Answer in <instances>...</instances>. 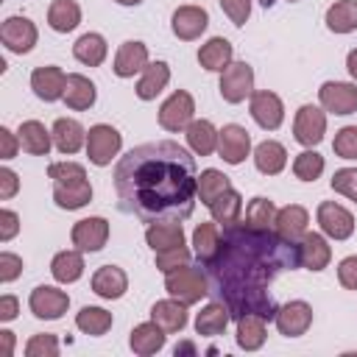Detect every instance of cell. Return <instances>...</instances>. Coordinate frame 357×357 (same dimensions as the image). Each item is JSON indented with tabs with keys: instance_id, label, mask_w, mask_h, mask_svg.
<instances>
[{
	"instance_id": "obj_2",
	"label": "cell",
	"mask_w": 357,
	"mask_h": 357,
	"mask_svg": "<svg viewBox=\"0 0 357 357\" xmlns=\"http://www.w3.org/2000/svg\"><path fill=\"white\" fill-rule=\"evenodd\" d=\"M114 192L120 209L148 226L165 220L181 223L195 209V159L173 139L137 145L114 165Z\"/></svg>"
},
{
	"instance_id": "obj_28",
	"label": "cell",
	"mask_w": 357,
	"mask_h": 357,
	"mask_svg": "<svg viewBox=\"0 0 357 357\" xmlns=\"http://www.w3.org/2000/svg\"><path fill=\"white\" fill-rule=\"evenodd\" d=\"M165 337H167V332H165L159 324L145 321V324H137V326L131 329L128 343H131L134 354H139V357H151V354H156V351L165 346Z\"/></svg>"
},
{
	"instance_id": "obj_31",
	"label": "cell",
	"mask_w": 357,
	"mask_h": 357,
	"mask_svg": "<svg viewBox=\"0 0 357 357\" xmlns=\"http://www.w3.org/2000/svg\"><path fill=\"white\" fill-rule=\"evenodd\" d=\"M184 137L195 156H209L218 151V128L209 120H192L184 128Z\"/></svg>"
},
{
	"instance_id": "obj_21",
	"label": "cell",
	"mask_w": 357,
	"mask_h": 357,
	"mask_svg": "<svg viewBox=\"0 0 357 357\" xmlns=\"http://www.w3.org/2000/svg\"><path fill=\"white\" fill-rule=\"evenodd\" d=\"M126 290H128V276H126L123 268H117V265H100L92 273V293H98L100 298L114 301V298H123Z\"/></svg>"
},
{
	"instance_id": "obj_56",
	"label": "cell",
	"mask_w": 357,
	"mask_h": 357,
	"mask_svg": "<svg viewBox=\"0 0 357 357\" xmlns=\"http://www.w3.org/2000/svg\"><path fill=\"white\" fill-rule=\"evenodd\" d=\"M17 312H20V301H17V296H11V293L0 296V321L8 324V321L17 318Z\"/></svg>"
},
{
	"instance_id": "obj_35",
	"label": "cell",
	"mask_w": 357,
	"mask_h": 357,
	"mask_svg": "<svg viewBox=\"0 0 357 357\" xmlns=\"http://www.w3.org/2000/svg\"><path fill=\"white\" fill-rule=\"evenodd\" d=\"M209 212H212V220L220 223V226H231L237 220H243V195L229 187L223 195H218L212 204H209Z\"/></svg>"
},
{
	"instance_id": "obj_40",
	"label": "cell",
	"mask_w": 357,
	"mask_h": 357,
	"mask_svg": "<svg viewBox=\"0 0 357 357\" xmlns=\"http://www.w3.org/2000/svg\"><path fill=\"white\" fill-rule=\"evenodd\" d=\"M53 201L59 209H81L92 201V184L78 181V184H53Z\"/></svg>"
},
{
	"instance_id": "obj_20",
	"label": "cell",
	"mask_w": 357,
	"mask_h": 357,
	"mask_svg": "<svg viewBox=\"0 0 357 357\" xmlns=\"http://www.w3.org/2000/svg\"><path fill=\"white\" fill-rule=\"evenodd\" d=\"M307 223H310V212L301 206V204H287L276 212V220H273V231L279 237H284L287 243H298L307 231Z\"/></svg>"
},
{
	"instance_id": "obj_18",
	"label": "cell",
	"mask_w": 357,
	"mask_h": 357,
	"mask_svg": "<svg viewBox=\"0 0 357 357\" xmlns=\"http://www.w3.org/2000/svg\"><path fill=\"white\" fill-rule=\"evenodd\" d=\"M296 245H298V268H307V271H315L318 273L332 259V248L326 243V234L304 231V237Z\"/></svg>"
},
{
	"instance_id": "obj_57",
	"label": "cell",
	"mask_w": 357,
	"mask_h": 357,
	"mask_svg": "<svg viewBox=\"0 0 357 357\" xmlns=\"http://www.w3.org/2000/svg\"><path fill=\"white\" fill-rule=\"evenodd\" d=\"M0 337H3V351H6V357H11V354H14V332L3 329Z\"/></svg>"
},
{
	"instance_id": "obj_32",
	"label": "cell",
	"mask_w": 357,
	"mask_h": 357,
	"mask_svg": "<svg viewBox=\"0 0 357 357\" xmlns=\"http://www.w3.org/2000/svg\"><path fill=\"white\" fill-rule=\"evenodd\" d=\"M254 165H257V170L265 173V176L282 173L284 165H287V151H284V145L276 142V139L259 142V145L254 148Z\"/></svg>"
},
{
	"instance_id": "obj_25",
	"label": "cell",
	"mask_w": 357,
	"mask_h": 357,
	"mask_svg": "<svg viewBox=\"0 0 357 357\" xmlns=\"http://www.w3.org/2000/svg\"><path fill=\"white\" fill-rule=\"evenodd\" d=\"M151 321L159 324L167 335L173 332H181L187 326V304H181L178 298H165V301H156L151 307Z\"/></svg>"
},
{
	"instance_id": "obj_42",
	"label": "cell",
	"mask_w": 357,
	"mask_h": 357,
	"mask_svg": "<svg viewBox=\"0 0 357 357\" xmlns=\"http://www.w3.org/2000/svg\"><path fill=\"white\" fill-rule=\"evenodd\" d=\"M229 187H231L229 176L220 173V170H215V167H206V170H201V176H198V198H201V204H206V206H209L218 195H223Z\"/></svg>"
},
{
	"instance_id": "obj_48",
	"label": "cell",
	"mask_w": 357,
	"mask_h": 357,
	"mask_svg": "<svg viewBox=\"0 0 357 357\" xmlns=\"http://www.w3.org/2000/svg\"><path fill=\"white\" fill-rule=\"evenodd\" d=\"M25 354L28 357H56L59 354V340L50 332H39L31 335V340L25 343Z\"/></svg>"
},
{
	"instance_id": "obj_8",
	"label": "cell",
	"mask_w": 357,
	"mask_h": 357,
	"mask_svg": "<svg viewBox=\"0 0 357 357\" xmlns=\"http://www.w3.org/2000/svg\"><path fill=\"white\" fill-rule=\"evenodd\" d=\"M318 226L326 237L332 240H349L354 234V215L343 206V204H335V201H321L318 204Z\"/></svg>"
},
{
	"instance_id": "obj_43",
	"label": "cell",
	"mask_w": 357,
	"mask_h": 357,
	"mask_svg": "<svg viewBox=\"0 0 357 357\" xmlns=\"http://www.w3.org/2000/svg\"><path fill=\"white\" fill-rule=\"evenodd\" d=\"M276 204L271 201V198H265V195H257V198H251L248 201V206H245V223L248 226H254V229H273V220H276Z\"/></svg>"
},
{
	"instance_id": "obj_59",
	"label": "cell",
	"mask_w": 357,
	"mask_h": 357,
	"mask_svg": "<svg viewBox=\"0 0 357 357\" xmlns=\"http://www.w3.org/2000/svg\"><path fill=\"white\" fill-rule=\"evenodd\" d=\"M173 351H176V357H178V354H195V346H192V343H178Z\"/></svg>"
},
{
	"instance_id": "obj_44",
	"label": "cell",
	"mask_w": 357,
	"mask_h": 357,
	"mask_svg": "<svg viewBox=\"0 0 357 357\" xmlns=\"http://www.w3.org/2000/svg\"><path fill=\"white\" fill-rule=\"evenodd\" d=\"M321 173H324V156L318 151L307 148L293 159V176L298 181H315L321 178Z\"/></svg>"
},
{
	"instance_id": "obj_22",
	"label": "cell",
	"mask_w": 357,
	"mask_h": 357,
	"mask_svg": "<svg viewBox=\"0 0 357 357\" xmlns=\"http://www.w3.org/2000/svg\"><path fill=\"white\" fill-rule=\"evenodd\" d=\"M50 131H53V145H56V151L64 153V156L78 153V151L86 145V131H84V126H81L78 120H73V117H59Z\"/></svg>"
},
{
	"instance_id": "obj_58",
	"label": "cell",
	"mask_w": 357,
	"mask_h": 357,
	"mask_svg": "<svg viewBox=\"0 0 357 357\" xmlns=\"http://www.w3.org/2000/svg\"><path fill=\"white\" fill-rule=\"evenodd\" d=\"M346 70H349V75L357 81V47L349 50V56H346Z\"/></svg>"
},
{
	"instance_id": "obj_51",
	"label": "cell",
	"mask_w": 357,
	"mask_h": 357,
	"mask_svg": "<svg viewBox=\"0 0 357 357\" xmlns=\"http://www.w3.org/2000/svg\"><path fill=\"white\" fill-rule=\"evenodd\" d=\"M22 273V257L11 254V251H0V282L8 284Z\"/></svg>"
},
{
	"instance_id": "obj_13",
	"label": "cell",
	"mask_w": 357,
	"mask_h": 357,
	"mask_svg": "<svg viewBox=\"0 0 357 357\" xmlns=\"http://www.w3.org/2000/svg\"><path fill=\"white\" fill-rule=\"evenodd\" d=\"M273 321H276L279 335H284V337H301L312 326V307L307 301H301V298L287 301V304H282L276 310V318Z\"/></svg>"
},
{
	"instance_id": "obj_50",
	"label": "cell",
	"mask_w": 357,
	"mask_h": 357,
	"mask_svg": "<svg viewBox=\"0 0 357 357\" xmlns=\"http://www.w3.org/2000/svg\"><path fill=\"white\" fill-rule=\"evenodd\" d=\"M218 3H220L223 14H226L237 28L248 22V17H251V0H218Z\"/></svg>"
},
{
	"instance_id": "obj_34",
	"label": "cell",
	"mask_w": 357,
	"mask_h": 357,
	"mask_svg": "<svg viewBox=\"0 0 357 357\" xmlns=\"http://www.w3.org/2000/svg\"><path fill=\"white\" fill-rule=\"evenodd\" d=\"M81 254H84V251H78V248H73V251H59V254L53 257V262H50L53 279L61 282V284L78 282V279L84 276V268H86Z\"/></svg>"
},
{
	"instance_id": "obj_26",
	"label": "cell",
	"mask_w": 357,
	"mask_h": 357,
	"mask_svg": "<svg viewBox=\"0 0 357 357\" xmlns=\"http://www.w3.org/2000/svg\"><path fill=\"white\" fill-rule=\"evenodd\" d=\"M170 81V64L167 61H148V67L139 73L137 81V98L139 100H153Z\"/></svg>"
},
{
	"instance_id": "obj_10",
	"label": "cell",
	"mask_w": 357,
	"mask_h": 357,
	"mask_svg": "<svg viewBox=\"0 0 357 357\" xmlns=\"http://www.w3.org/2000/svg\"><path fill=\"white\" fill-rule=\"evenodd\" d=\"M321 109L329 114H354L357 112V84L324 81L318 89Z\"/></svg>"
},
{
	"instance_id": "obj_23",
	"label": "cell",
	"mask_w": 357,
	"mask_h": 357,
	"mask_svg": "<svg viewBox=\"0 0 357 357\" xmlns=\"http://www.w3.org/2000/svg\"><path fill=\"white\" fill-rule=\"evenodd\" d=\"M231 56H234V47L223 36H212L198 47V64L209 73H223L231 64Z\"/></svg>"
},
{
	"instance_id": "obj_46",
	"label": "cell",
	"mask_w": 357,
	"mask_h": 357,
	"mask_svg": "<svg viewBox=\"0 0 357 357\" xmlns=\"http://www.w3.org/2000/svg\"><path fill=\"white\" fill-rule=\"evenodd\" d=\"M184 265H190V251H187V245H176V248L156 251V271L170 273V271L184 268Z\"/></svg>"
},
{
	"instance_id": "obj_16",
	"label": "cell",
	"mask_w": 357,
	"mask_h": 357,
	"mask_svg": "<svg viewBox=\"0 0 357 357\" xmlns=\"http://www.w3.org/2000/svg\"><path fill=\"white\" fill-rule=\"evenodd\" d=\"M206 25H209V14L201 6H178L170 17V28L181 42L198 39L206 31Z\"/></svg>"
},
{
	"instance_id": "obj_45",
	"label": "cell",
	"mask_w": 357,
	"mask_h": 357,
	"mask_svg": "<svg viewBox=\"0 0 357 357\" xmlns=\"http://www.w3.org/2000/svg\"><path fill=\"white\" fill-rule=\"evenodd\" d=\"M47 178H53V184H78L86 181V170L78 162H53L47 167Z\"/></svg>"
},
{
	"instance_id": "obj_7",
	"label": "cell",
	"mask_w": 357,
	"mask_h": 357,
	"mask_svg": "<svg viewBox=\"0 0 357 357\" xmlns=\"http://www.w3.org/2000/svg\"><path fill=\"white\" fill-rule=\"evenodd\" d=\"M326 134V112L312 106V103H304L296 117H293V137L298 145L304 148H315Z\"/></svg>"
},
{
	"instance_id": "obj_37",
	"label": "cell",
	"mask_w": 357,
	"mask_h": 357,
	"mask_svg": "<svg viewBox=\"0 0 357 357\" xmlns=\"http://www.w3.org/2000/svg\"><path fill=\"white\" fill-rule=\"evenodd\" d=\"M192 245H195V257L201 265H206L218 248H220V223L209 220V223H198L192 231Z\"/></svg>"
},
{
	"instance_id": "obj_24",
	"label": "cell",
	"mask_w": 357,
	"mask_h": 357,
	"mask_svg": "<svg viewBox=\"0 0 357 357\" xmlns=\"http://www.w3.org/2000/svg\"><path fill=\"white\" fill-rule=\"evenodd\" d=\"M17 137H20V145H22L25 153H31V156H47V153H50L53 131H47L39 120H25V123H20Z\"/></svg>"
},
{
	"instance_id": "obj_19",
	"label": "cell",
	"mask_w": 357,
	"mask_h": 357,
	"mask_svg": "<svg viewBox=\"0 0 357 357\" xmlns=\"http://www.w3.org/2000/svg\"><path fill=\"white\" fill-rule=\"evenodd\" d=\"M148 67V45L145 42H137V39H128L117 47V56H114V75L117 78H134L137 73H142Z\"/></svg>"
},
{
	"instance_id": "obj_3",
	"label": "cell",
	"mask_w": 357,
	"mask_h": 357,
	"mask_svg": "<svg viewBox=\"0 0 357 357\" xmlns=\"http://www.w3.org/2000/svg\"><path fill=\"white\" fill-rule=\"evenodd\" d=\"M165 290L167 296L178 298L181 304H198L204 296H209V276L201 271V268H192V265H184V268H176L170 273H165Z\"/></svg>"
},
{
	"instance_id": "obj_15",
	"label": "cell",
	"mask_w": 357,
	"mask_h": 357,
	"mask_svg": "<svg viewBox=\"0 0 357 357\" xmlns=\"http://www.w3.org/2000/svg\"><path fill=\"white\" fill-rule=\"evenodd\" d=\"M70 240H73V245L78 248V251H100L103 245H106V240H109V220L106 218H84V220H78L75 226H73V231H70Z\"/></svg>"
},
{
	"instance_id": "obj_29",
	"label": "cell",
	"mask_w": 357,
	"mask_h": 357,
	"mask_svg": "<svg viewBox=\"0 0 357 357\" xmlns=\"http://www.w3.org/2000/svg\"><path fill=\"white\" fill-rule=\"evenodd\" d=\"M229 321H231V315H229L226 304H223V301H209V304L195 315V332H198L201 337H218V335L226 332Z\"/></svg>"
},
{
	"instance_id": "obj_27",
	"label": "cell",
	"mask_w": 357,
	"mask_h": 357,
	"mask_svg": "<svg viewBox=\"0 0 357 357\" xmlns=\"http://www.w3.org/2000/svg\"><path fill=\"white\" fill-rule=\"evenodd\" d=\"M95 98H98V89L86 75H81V73H70L67 75V86H64V98L61 100L73 112H84V109L95 106Z\"/></svg>"
},
{
	"instance_id": "obj_14",
	"label": "cell",
	"mask_w": 357,
	"mask_h": 357,
	"mask_svg": "<svg viewBox=\"0 0 357 357\" xmlns=\"http://www.w3.org/2000/svg\"><path fill=\"white\" fill-rule=\"evenodd\" d=\"M218 153L226 165H240L251 153V134L237 123L223 126L218 131Z\"/></svg>"
},
{
	"instance_id": "obj_17",
	"label": "cell",
	"mask_w": 357,
	"mask_h": 357,
	"mask_svg": "<svg viewBox=\"0 0 357 357\" xmlns=\"http://www.w3.org/2000/svg\"><path fill=\"white\" fill-rule=\"evenodd\" d=\"M64 86H67V73L61 67H56V64L36 67L31 73V89L45 103H53V100L64 98Z\"/></svg>"
},
{
	"instance_id": "obj_12",
	"label": "cell",
	"mask_w": 357,
	"mask_h": 357,
	"mask_svg": "<svg viewBox=\"0 0 357 357\" xmlns=\"http://www.w3.org/2000/svg\"><path fill=\"white\" fill-rule=\"evenodd\" d=\"M39 39V31L36 25L28 20V17H8L3 25H0V42L11 50V53H31L33 45Z\"/></svg>"
},
{
	"instance_id": "obj_4",
	"label": "cell",
	"mask_w": 357,
	"mask_h": 357,
	"mask_svg": "<svg viewBox=\"0 0 357 357\" xmlns=\"http://www.w3.org/2000/svg\"><path fill=\"white\" fill-rule=\"evenodd\" d=\"M120 148H123V134L114 126L98 123L86 131V156L92 165H98V167L112 165V159L120 153Z\"/></svg>"
},
{
	"instance_id": "obj_55",
	"label": "cell",
	"mask_w": 357,
	"mask_h": 357,
	"mask_svg": "<svg viewBox=\"0 0 357 357\" xmlns=\"http://www.w3.org/2000/svg\"><path fill=\"white\" fill-rule=\"evenodd\" d=\"M17 148H22L20 145V137L11 131V128H0V156L3 159H14L17 156Z\"/></svg>"
},
{
	"instance_id": "obj_11",
	"label": "cell",
	"mask_w": 357,
	"mask_h": 357,
	"mask_svg": "<svg viewBox=\"0 0 357 357\" xmlns=\"http://www.w3.org/2000/svg\"><path fill=\"white\" fill-rule=\"evenodd\" d=\"M248 109H251V117L257 120V126L265 128V131H276V128L282 126V120H284V103H282V98H279L276 92H271V89H257V92H251Z\"/></svg>"
},
{
	"instance_id": "obj_52",
	"label": "cell",
	"mask_w": 357,
	"mask_h": 357,
	"mask_svg": "<svg viewBox=\"0 0 357 357\" xmlns=\"http://www.w3.org/2000/svg\"><path fill=\"white\" fill-rule=\"evenodd\" d=\"M337 282L346 290H357V254L340 259V265H337Z\"/></svg>"
},
{
	"instance_id": "obj_54",
	"label": "cell",
	"mask_w": 357,
	"mask_h": 357,
	"mask_svg": "<svg viewBox=\"0 0 357 357\" xmlns=\"http://www.w3.org/2000/svg\"><path fill=\"white\" fill-rule=\"evenodd\" d=\"M17 190H20V178H17V173H14L11 167H0V198L8 201V198L17 195Z\"/></svg>"
},
{
	"instance_id": "obj_36",
	"label": "cell",
	"mask_w": 357,
	"mask_h": 357,
	"mask_svg": "<svg viewBox=\"0 0 357 357\" xmlns=\"http://www.w3.org/2000/svg\"><path fill=\"white\" fill-rule=\"evenodd\" d=\"M81 22V6L75 0H53L47 8V25L56 33H70Z\"/></svg>"
},
{
	"instance_id": "obj_53",
	"label": "cell",
	"mask_w": 357,
	"mask_h": 357,
	"mask_svg": "<svg viewBox=\"0 0 357 357\" xmlns=\"http://www.w3.org/2000/svg\"><path fill=\"white\" fill-rule=\"evenodd\" d=\"M20 231V215L14 209H0V243H8Z\"/></svg>"
},
{
	"instance_id": "obj_47",
	"label": "cell",
	"mask_w": 357,
	"mask_h": 357,
	"mask_svg": "<svg viewBox=\"0 0 357 357\" xmlns=\"http://www.w3.org/2000/svg\"><path fill=\"white\" fill-rule=\"evenodd\" d=\"M332 151L340 159H357V126H343L332 139Z\"/></svg>"
},
{
	"instance_id": "obj_39",
	"label": "cell",
	"mask_w": 357,
	"mask_h": 357,
	"mask_svg": "<svg viewBox=\"0 0 357 357\" xmlns=\"http://www.w3.org/2000/svg\"><path fill=\"white\" fill-rule=\"evenodd\" d=\"M326 28L332 33H351L357 31V0H337L326 8Z\"/></svg>"
},
{
	"instance_id": "obj_38",
	"label": "cell",
	"mask_w": 357,
	"mask_h": 357,
	"mask_svg": "<svg viewBox=\"0 0 357 357\" xmlns=\"http://www.w3.org/2000/svg\"><path fill=\"white\" fill-rule=\"evenodd\" d=\"M265 324L268 321L262 315H243V318H237V346L245 349V351L262 349L265 335H268Z\"/></svg>"
},
{
	"instance_id": "obj_41",
	"label": "cell",
	"mask_w": 357,
	"mask_h": 357,
	"mask_svg": "<svg viewBox=\"0 0 357 357\" xmlns=\"http://www.w3.org/2000/svg\"><path fill=\"white\" fill-rule=\"evenodd\" d=\"M75 326L84 335L100 337V335H106L112 329V312L103 310V307H81V312L75 315Z\"/></svg>"
},
{
	"instance_id": "obj_62",
	"label": "cell",
	"mask_w": 357,
	"mask_h": 357,
	"mask_svg": "<svg viewBox=\"0 0 357 357\" xmlns=\"http://www.w3.org/2000/svg\"><path fill=\"white\" fill-rule=\"evenodd\" d=\"M287 3H296V0H287Z\"/></svg>"
},
{
	"instance_id": "obj_61",
	"label": "cell",
	"mask_w": 357,
	"mask_h": 357,
	"mask_svg": "<svg viewBox=\"0 0 357 357\" xmlns=\"http://www.w3.org/2000/svg\"><path fill=\"white\" fill-rule=\"evenodd\" d=\"M259 3H262L265 8H268V6H273V0H259Z\"/></svg>"
},
{
	"instance_id": "obj_60",
	"label": "cell",
	"mask_w": 357,
	"mask_h": 357,
	"mask_svg": "<svg viewBox=\"0 0 357 357\" xmlns=\"http://www.w3.org/2000/svg\"><path fill=\"white\" fill-rule=\"evenodd\" d=\"M114 3H120V6H139L142 0H114Z\"/></svg>"
},
{
	"instance_id": "obj_49",
	"label": "cell",
	"mask_w": 357,
	"mask_h": 357,
	"mask_svg": "<svg viewBox=\"0 0 357 357\" xmlns=\"http://www.w3.org/2000/svg\"><path fill=\"white\" fill-rule=\"evenodd\" d=\"M332 190L357 204V167H340V170H335Z\"/></svg>"
},
{
	"instance_id": "obj_9",
	"label": "cell",
	"mask_w": 357,
	"mask_h": 357,
	"mask_svg": "<svg viewBox=\"0 0 357 357\" xmlns=\"http://www.w3.org/2000/svg\"><path fill=\"white\" fill-rule=\"evenodd\" d=\"M28 307H31V312H33L36 318H42V321H56V318H61V315L67 312L70 296H67L64 290L53 287V284H39V287L31 290Z\"/></svg>"
},
{
	"instance_id": "obj_33",
	"label": "cell",
	"mask_w": 357,
	"mask_h": 357,
	"mask_svg": "<svg viewBox=\"0 0 357 357\" xmlns=\"http://www.w3.org/2000/svg\"><path fill=\"white\" fill-rule=\"evenodd\" d=\"M145 243L156 251H165V248H176V245H184V229L178 220H165V223H151L145 229Z\"/></svg>"
},
{
	"instance_id": "obj_1",
	"label": "cell",
	"mask_w": 357,
	"mask_h": 357,
	"mask_svg": "<svg viewBox=\"0 0 357 357\" xmlns=\"http://www.w3.org/2000/svg\"><path fill=\"white\" fill-rule=\"evenodd\" d=\"M209 290L226 304L237 321L243 315L276 318V301L268 293L271 282L284 271L298 268V245L279 237L273 229H254L245 220L223 226L218 254L204 265Z\"/></svg>"
},
{
	"instance_id": "obj_5",
	"label": "cell",
	"mask_w": 357,
	"mask_h": 357,
	"mask_svg": "<svg viewBox=\"0 0 357 357\" xmlns=\"http://www.w3.org/2000/svg\"><path fill=\"white\" fill-rule=\"evenodd\" d=\"M218 92L226 103H243L254 92V67L245 61H231L218 81Z\"/></svg>"
},
{
	"instance_id": "obj_30",
	"label": "cell",
	"mask_w": 357,
	"mask_h": 357,
	"mask_svg": "<svg viewBox=\"0 0 357 357\" xmlns=\"http://www.w3.org/2000/svg\"><path fill=\"white\" fill-rule=\"evenodd\" d=\"M106 53H109V45L100 33L89 31V33H81L73 45V56L75 61H81L84 67H100L106 61Z\"/></svg>"
},
{
	"instance_id": "obj_6",
	"label": "cell",
	"mask_w": 357,
	"mask_h": 357,
	"mask_svg": "<svg viewBox=\"0 0 357 357\" xmlns=\"http://www.w3.org/2000/svg\"><path fill=\"white\" fill-rule=\"evenodd\" d=\"M195 120V100L187 89H176L162 106H159V126L165 131H184Z\"/></svg>"
}]
</instances>
